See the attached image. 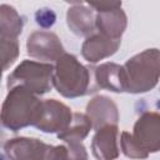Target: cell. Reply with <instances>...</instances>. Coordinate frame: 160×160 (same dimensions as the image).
<instances>
[{
	"instance_id": "obj_1",
	"label": "cell",
	"mask_w": 160,
	"mask_h": 160,
	"mask_svg": "<svg viewBox=\"0 0 160 160\" xmlns=\"http://www.w3.org/2000/svg\"><path fill=\"white\" fill-rule=\"evenodd\" d=\"M52 86L68 99L95 92L92 68L84 66L75 55L65 52L54 64Z\"/></svg>"
},
{
	"instance_id": "obj_2",
	"label": "cell",
	"mask_w": 160,
	"mask_h": 160,
	"mask_svg": "<svg viewBox=\"0 0 160 160\" xmlns=\"http://www.w3.org/2000/svg\"><path fill=\"white\" fill-rule=\"evenodd\" d=\"M120 148L130 159H146L160 151V112L144 111L135 121L132 132H121Z\"/></svg>"
},
{
	"instance_id": "obj_3",
	"label": "cell",
	"mask_w": 160,
	"mask_h": 160,
	"mask_svg": "<svg viewBox=\"0 0 160 160\" xmlns=\"http://www.w3.org/2000/svg\"><path fill=\"white\" fill-rule=\"evenodd\" d=\"M42 112V100L21 86L9 89L1 108L4 128L18 131L26 126H35Z\"/></svg>"
},
{
	"instance_id": "obj_4",
	"label": "cell",
	"mask_w": 160,
	"mask_h": 160,
	"mask_svg": "<svg viewBox=\"0 0 160 160\" xmlns=\"http://www.w3.org/2000/svg\"><path fill=\"white\" fill-rule=\"evenodd\" d=\"M125 92L141 94L152 90L160 80V50L146 49L124 65Z\"/></svg>"
},
{
	"instance_id": "obj_5",
	"label": "cell",
	"mask_w": 160,
	"mask_h": 160,
	"mask_svg": "<svg viewBox=\"0 0 160 160\" xmlns=\"http://www.w3.org/2000/svg\"><path fill=\"white\" fill-rule=\"evenodd\" d=\"M52 74L54 65L49 62L24 60L8 76L6 86L8 89L21 86L39 96L51 90Z\"/></svg>"
},
{
	"instance_id": "obj_6",
	"label": "cell",
	"mask_w": 160,
	"mask_h": 160,
	"mask_svg": "<svg viewBox=\"0 0 160 160\" xmlns=\"http://www.w3.org/2000/svg\"><path fill=\"white\" fill-rule=\"evenodd\" d=\"M95 11V28L99 34L121 40L128 25V18L121 9L120 1L111 2H88Z\"/></svg>"
},
{
	"instance_id": "obj_7",
	"label": "cell",
	"mask_w": 160,
	"mask_h": 160,
	"mask_svg": "<svg viewBox=\"0 0 160 160\" xmlns=\"http://www.w3.org/2000/svg\"><path fill=\"white\" fill-rule=\"evenodd\" d=\"M26 50L30 58L38 59L41 62H56L65 54L64 46L59 36L51 31H34L28 36Z\"/></svg>"
},
{
	"instance_id": "obj_8",
	"label": "cell",
	"mask_w": 160,
	"mask_h": 160,
	"mask_svg": "<svg viewBox=\"0 0 160 160\" xmlns=\"http://www.w3.org/2000/svg\"><path fill=\"white\" fill-rule=\"evenodd\" d=\"M72 116L74 112L64 102L56 99H45L42 100V112L40 120L35 128L46 134H60L71 124Z\"/></svg>"
},
{
	"instance_id": "obj_9",
	"label": "cell",
	"mask_w": 160,
	"mask_h": 160,
	"mask_svg": "<svg viewBox=\"0 0 160 160\" xmlns=\"http://www.w3.org/2000/svg\"><path fill=\"white\" fill-rule=\"evenodd\" d=\"M49 144L35 138H14L4 142V154L9 160H42Z\"/></svg>"
},
{
	"instance_id": "obj_10",
	"label": "cell",
	"mask_w": 160,
	"mask_h": 160,
	"mask_svg": "<svg viewBox=\"0 0 160 160\" xmlns=\"http://www.w3.org/2000/svg\"><path fill=\"white\" fill-rule=\"evenodd\" d=\"M118 125H106L95 130L91 141L92 155L96 160H115L120 154Z\"/></svg>"
},
{
	"instance_id": "obj_11",
	"label": "cell",
	"mask_w": 160,
	"mask_h": 160,
	"mask_svg": "<svg viewBox=\"0 0 160 160\" xmlns=\"http://www.w3.org/2000/svg\"><path fill=\"white\" fill-rule=\"evenodd\" d=\"M92 122V129L98 130L106 125H118L119 110L116 104L105 95L92 98L86 105V112Z\"/></svg>"
},
{
	"instance_id": "obj_12",
	"label": "cell",
	"mask_w": 160,
	"mask_h": 160,
	"mask_svg": "<svg viewBox=\"0 0 160 160\" xmlns=\"http://www.w3.org/2000/svg\"><path fill=\"white\" fill-rule=\"evenodd\" d=\"M120 44H121V40L111 39L99 32L92 34L88 36L82 42L81 55L88 62L95 64L102 59H106L114 55L118 51Z\"/></svg>"
},
{
	"instance_id": "obj_13",
	"label": "cell",
	"mask_w": 160,
	"mask_h": 160,
	"mask_svg": "<svg viewBox=\"0 0 160 160\" xmlns=\"http://www.w3.org/2000/svg\"><path fill=\"white\" fill-rule=\"evenodd\" d=\"M66 24L78 36H90L95 30V11L88 2H72L66 11Z\"/></svg>"
},
{
	"instance_id": "obj_14",
	"label": "cell",
	"mask_w": 160,
	"mask_h": 160,
	"mask_svg": "<svg viewBox=\"0 0 160 160\" xmlns=\"http://www.w3.org/2000/svg\"><path fill=\"white\" fill-rule=\"evenodd\" d=\"M95 89H106L112 92H125V79L122 65L104 62L92 68Z\"/></svg>"
},
{
	"instance_id": "obj_15",
	"label": "cell",
	"mask_w": 160,
	"mask_h": 160,
	"mask_svg": "<svg viewBox=\"0 0 160 160\" xmlns=\"http://www.w3.org/2000/svg\"><path fill=\"white\" fill-rule=\"evenodd\" d=\"M42 160H88V151L81 142L48 145Z\"/></svg>"
},
{
	"instance_id": "obj_16",
	"label": "cell",
	"mask_w": 160,
	"mask_h": 160,
	"mask_svg": "<svg viewBox=\"0 0 160 160\" xmlns=\"http://www.w3.org/2000/svg\"><path fill=\"white\" fill-rule=\"evenodd\" d=\"M24 26L22 18L18 11L6 4L0 6V38L18 39Z\"/></svg>"
},
{
	"instance_id": "obj_17",
	"label": "cell",
	"mask_w": 160,
	"mask_h": 160,
	"mask_svg": "<svg viewBox=\"0 0 160 160\" xmlns=\"http://www.w3.org/2000/svg\"><path fill=\"white\" fill-rule=\"evenodd\" d=\"M92 129V122L86 114L74 112L71 124L60 134L58 138L64 142H81Z\"/></svg>"
},
{
	"instance_id": "obj_18",
	"label": "cell",
	"mask_w": 160,
	"mask_h": 160,
	"mask_svg": "<svg viewBox=\"0 0 160 160\" xmlns=\"http://www.w3.org/2000/svg\"><path fill=\"white\" fill-rule=\"evenodd\" d=\"M1 40V58H2V70L6 71L10 65L15 62L19 56V41L18 39H5Z\"/></svg>"
},
{
	"instance_id": "obj_19",
	"label": "cell",
	"mask_w": 160,
	"mask_h": 160,
	"mask_svg": "<svg viewBox=\"0 0 160 160\" xmlns=\"http://www.w3.org/2000/svg\"><path fill=\"white\" fill-rule=\"evenodd\" d=\"M35 19H36V22L42 26V28H50L52 26V24L55 22V14L51 9H48V8H44V9H39L35 14Z\"/></svg>"
}]
</instances>
